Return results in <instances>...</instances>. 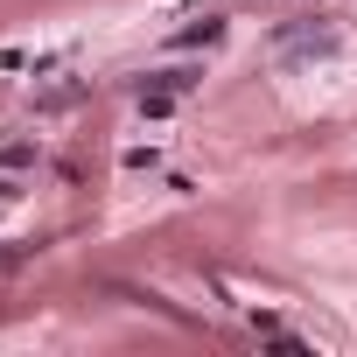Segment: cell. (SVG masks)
<instances>
[{
  "mask_svg": "<svg viewBox=\"0 0 357 357\" xmlns=\"http://www.w3.org/2000/svg\"><path fill=\"white\" fill-rule=\"evenodd\" d=\"M287 63L294 56H329L336 50V29H329V15H315V22H294V29H280V43H273Z\"/></svg>",
  "mask_w": 357,
  "mask_h": 357,
  "instance_id": "cell-1",
  "label": "cell"
},
{
  "mask_svg": "<svg viewBox=\"0 0 357 357\" xmlns=\"http://www.w3.org/2000/svg\"><path fill=\"white\" fill-rule=\"evenodd\" d=\"M84 77H63V84H43V91H29V112L36 119H56V112H70V105H84Z\"/></svg>",
  "mask_w": 357,
  "mask_h": 357,
  "instance_id": "cell-2",
  "label": "cell"
},
{
  "mask_svg": "<svg viewBox=\"0 0 357 357\" xmlns=\"http://www.w3.org/2000/svg\"><path fill=\"white\" fill-rule=\"evenodd\" d=\"M211 43H225V22H218V15H204V29H183L168 50H211Z\"/></svg>",
  "mask_w": 357,
  "mask_h": 357,
  "instance_id": "cell-3",
  "label": "cell"
},
{
  "mask_svg": "<svg viewBox=\"0 0 357 357\" xmlns=\"http://www.w3.org/2000/svg\"><path fill=\"white\" fill-rule=\"evenodd\" d=\"M175 98H183V91H168V84H140V119H168Z\"/></svg>",
  "mask_w": 357,
  "mask_h": 357,
  "instance_id": "cell-4",
  "label": "cell"
},
{
  "mask_svg": "<svg viewBox=\"0 0 357 357\" xmlns=\"http://www.w3.org/2000/svg\"><path fill=\"white\" fill-rule=\"evenodd\" d=\"M22 168H36V140H8L0 147V175H22Z\"/></svg>",
  "mask_w": 357,
  "mask_h": 357,
  "instance_id": "cell-5",
  "label": "cell"
},
{
  "mask_svg": "<svg viewBox=\"0 0 357 357\" xmlns=\"http://www.w3.org/2000/svg\"><path fill=\"white\" fill-rule=\"evenodd\" d=\"M119 168H126V175H154V168H161V154H154V147H126V154H119Z\"/></svg>",
  "mask_w": 357,
  "mask_h": 357,
  "instance_id": "cell-6",
  "label": "cell"
}]
</instances>
